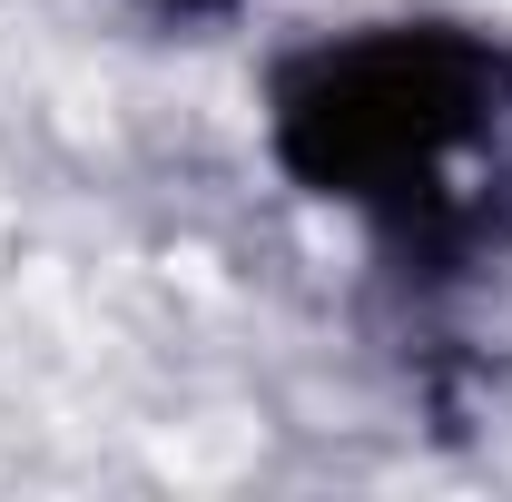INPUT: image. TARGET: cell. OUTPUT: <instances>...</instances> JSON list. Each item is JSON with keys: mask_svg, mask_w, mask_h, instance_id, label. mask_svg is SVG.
Listing matches in <instances>:
<instances>
[{"mask_svg": "<svg viewBox=\"0 0 512 502\" xmlns=\"http://www.w3.org/2000/svg\"><path fill=\"white\" fill-rule=\"evenodd\" d=\"M286 178L375 227L394 266L453 276L512 247V40L463 20H375L306 40L266 79Z\"/></svg>", "mask_w": 512, "mask_h": 502, "instance_id": "cell-1", "label": "cell"}, {"mask_svg": "<svg viewBox=\"0 0 512 502\" xmlns=\"http://www.w3.org/2000/svg\"><path fill=\"white\" fill-rule=\"evenodd\" d=\"M168 10H227V0H168Z\"/></svg>", "mask_w": 512, "mask_h": 502, "instance_id": "cell-2", "label": "cell"}]
</instances>
